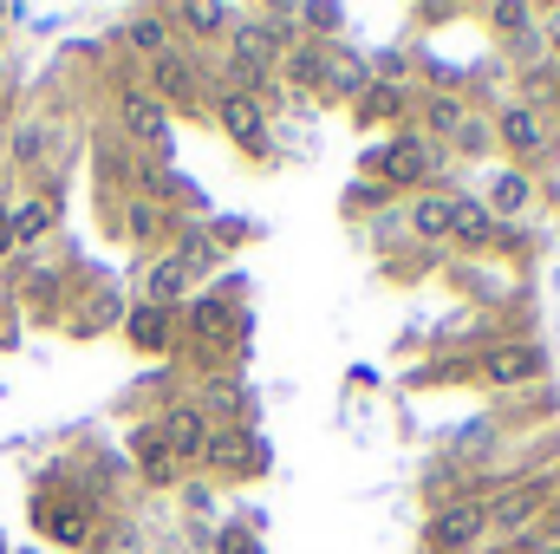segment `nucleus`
<instances>
[{
  "label": "nucleus",
  "mask_w": 560,
  "mask_h": 554,
  "mask_svg": "<svg viewBox=\"0 0 560 554\" xmlns=\"http://www.w3.org/2000/svg\"><path fill=\"white\" fill-rule=\"evenodd\" d=\"M125 125L138 131V138H163V99H150V92H125Z\"/></svg>",
  "instance_id": "nucleus-10"
},
{
  "label": "nucleus",
  "mask_w": 560,
  "mask_h": 554,
  "mask_svg": "<svg viewBox=\"0 0 560 554\" xmlns=\"http://www.w3.org/2000/svg\"><path fill=\"white\" fill-rule=\"evenodd\" d=\"M183 20L196 33H215V26H229V7H183Z\"/></svg>",
  "instance_id": "nucleus-21"
},
{
  "label": "nucleus",
  "mask_w": 560,
  "mask_h": 554,
  "mask_svg": "<svg viewBox=\"0 0 560 554\" xmlns=\"http://www.w3.org/2000/svg\"><path fill=\"white\" fill-rule=\"evenodd\" d=\"M372 170H385L398 189H411V183H423V176H430V150H423L418 138H398L392 150H378V157H372Z\"/></svg>",
  "instance_id": "nucleus-5"
},
{
  "label": "nucleus",
  "mask_w": 560,
  "mask_h": 554,
  "mask_svg": "<svg viewBox=\"0 0 560 554\" xmlns=\"http://www.w3.org/2000/svg\"><path fill=\"white\" fill-rule=\"evenodd\" d=\"M222 125H229V138H242V143L268 138V112H261L255 92H229V99H222Z\"/></svg>",
  "instance_id": "nucleus-6"
},
{
  "label": "nucleus",
  "mask_w": 560,
  "mask_h": 554,
  "mask_svg": "<svg viewBox=\"0 0 560 554\" xmlns=\"http://www.w3.org/2000/svg\"><path fill=\"white\" fill-rule=\"evenodd\" d=\"M7 249H13V229H7V222H0V255H7Z\"/></svg>",
  "instance_id": "nucleus-24"
},
{
  "label": "nucleus",
  "mask_w": 560,
  "mask_h": 554,
  "mask_svg": "<svg viewBox=\"0 0 560 554\" xmlns=\"http://www.w3.org/2000/svg\"><path fill=\"white\" fill-rule=\"evenodd\" d=\"M183 275H189L183 262H156V268H150V280H143L150 307H170V300H176V287H183Z\"/></svg>",
  "instance_id": "nucleus-13"
},
{
  "label": "nucleus",
  "mask_w": 560,
  "mask_h": 554,
  "mask_svg": "<svg viewBox=\"0 0 560 554\" xmlns=\"http://www.w3.org/2000/svg\"><path fill=\"white\" fill-rule=\"evenodd\" d=\"M430 131H463V99H430Z\"/></svg>",
  "instance_id": "nucleus-18"
},
{
  "label": "nucleus",
  "mask_w": 560,
  "mask_h": 554,
  "mask_svg": "<svg viewBox=\"0 0 560 554\" xmlns=\"http://www.w3.org/2000/svg\"><path fill=\"white\" fill-rule=\"evenodd\" d=\"M463 249H489L495 242V209H482V203H456V229H450Z\"/></svg>",
  "instance_id": "nucleus-9"
},
{
  "label": "nucleus",
  "mask_w": 560,
  "mask_h": 554,
  "mask_svg": "<svg viewBox=\"0 0 560 554\" xmlns=\"http://www.w3.org/2000/svg\"><path fill=\"white\" fill-rule=\"evenodd\" d=\"M495 138L509 143V150H522V157L548 143V138H541V118H535L528 105H509V112H502V125H495Z\"/></svg>",
  "instance_id": "nucleus-8"
},
{
  "label": "nucleus",
  "mask_w": 560,
  "mask_h": 554,
  "mask_svg": "<svg viewBox=\"0 0 560 554\" xmlns=\"http://www.w3.org/2000/svg\"><path fill=\"white\" fill-rule=\"evenodd\" d=\"M156 92H163V99H189V92H196V72L163 53V59H156Z\"/></svg>",
  "instance_id": "nucleus-14"
},
{
  "label": "nucleus",
  "mask_w": 560,
  "mask_h": 554,
  "mask_svg": "<svg viewBox=\"0 0 560 554\" xmlns=\"http://www.w3.org/2000/svg\"><path fill=\"white\" fill-rule=\"evenodd\" d=\"M385 112H398V92H372V99L359 105V118H385Z\"/></svg>",
  "instance_id": "nucleus-23"
},
{
  "label": "nucleus",
  "mask_w": 560,
  "mask_h": 554,
  "mask_svg": "<svg viewBox=\"0 0 560 554\" xmlns=\"http://www.w3.org/2000/svg\"><path fill=\"white\" fill-rule=\"evenodd\" d=\"M156 437H163L170 457H202V450H209V424H202V412H189V405H176V412L163 417Z\"/></svg>",
  "instance_id": "nucleus-3"
},
{
  "label": "nucleus",
  "mask_w": 560,
  "mask_h": 554,
  "mask_svg": "<svg viewBox=\"0 0 560 554\" xmlns=\"http://www.w3.org/2000/svg\"><path fill=\"white\" fill-rule=\"evenodd\" d=\"M482 529H489V509H482V503H450V509H436V522H430V554H463Z\"/></svg>",
  "instance_id": "nucleus-1"
},
{
  "label": "nucleus",
  "mask_w": 560,
  "mask_h": 554,
  "mask_svg": "<svg viewBox=\"0 0 560 554\" xmlns=\"http://www.w3.org/2000/svg\"><path fill=\"white\" fill-rule=\"evenodd\" d=\"M138 457H143V476H150V483H170L176 457L163 450V437H156V430H143V437H138Z\"/></svg>",
  "instance_id": "nucleus-15"
},
{
  "label": "nucleus",
  "mask_w": 560,
  "mask_h": 554,
  "mask_svg": "<svg viewBox=\"0 0 560 554\" xmlns=\"http://www.w3.org/2000/svg\"><path fill=\"white\" fill-rule=\"evenodd\" d=\"M46 529H52L59 542H79V535H85V516H79V509H72V516L59 509V516H46Z\"/></svg>",
  "instance_id": "nucleus-22"
},
{
  "label": "nucleus",
  "mask_w": 560,
  "mask_h": 554,
  "mask_svg": "<svg viewBox=\"0 0 560 554\" xmlns=\"http://www.w3.org/2000/svg\"><path fill=\"white\" fill-rule=\"evenodd\" d=\"M131 339H138L143 353H163V339H170V313L143 300L138 313H131Z\"/></svg>",
  "instance_id": "nucleus-11"
},
{
  "label": "nucleus",
  "mask_w": 560,
  "mask_h": 554,
  "mask_svg": "<svg viewBox=\"0 0 560 554\" xmlns=\"http://www.w3.org/2000/svg\"><path fill=\"white\" fill-rule=\"evenodd\" d=\"M163 39H170V33H163V20H138V26H131V46L156 53V59H163Z\"/></svg>",
  "instance_id": "nucleus-20"
},
{
  "label": "nucleus",
  "mask_w": 560,
  "mask_h": 554,
  "mask_svg": "<svg viewBox=\"0 0 560 554\" xmlns=\"http://www.w3.org/2000/svg\"><path fill=\"white\" fill-rule=\"evenodd\" d=\"M555 59H560V26H555Z\"/></svg>",
  "instance_id": "nucleus-25"
},
{
  "label": "nucleus",
  "mask_w": 560,
  "mask_h": 554,
  "mask_svg": "<svg viewBox=\"0 0 560 554\" xmlns=\"http://www.w3.org/2000/svg\"><path fill=\"white\" fill-rule=\"evenodd\" d=\"M489 189H495V196H489V203H495V209H502V216H515V209H528V196H535V183H528V176H522V170H502V176H495V183H489Z\"/></svg>",
  "instance_id": "nucleus-12"
},
{
  "label": "nucleus",
  "mask_w": 560,
  "mask_h": 554,
  "mask_svg": "<svg viewBox=\"0 0 560 554\" xmlns=\"http://www.w3.org/2000/svg\"><path fill=\"white\" fill-rule=\"evenodd\" d=\"M541 503H548V483H509L495 503H482L489 509V522L495 529H528L535 516H541Z\"/></svg>",
  "instance_id": "nucleus-2"
},
{
  "label": "nucleus",
  "mask_w": 560,
  "mask_h": 554,
  "mask_svg": "<svg viewBox=\"0 0 560 554\" xmlns=\"http://www.w3.org/2000/svg\"><path fill=\"white\" fill-rule=\"evenodd\" d=\"M482 379L489 385H528V379H541V353L535 346H495L482 359Z\"/></svg>",
  "instance_id": "nucleus-4"
},
{
  "label": "nucleus",
  "mask_w": 560,
  "mask_h": 554,
  "mask_svg": "<svg viewBox=\"0 0 560 554\" xmlns=\"http://www.w3.org/2000/svg\"><path fill=\"white\" fill-rule=\"evenodd\" d=\"M46 222H52V203H26V209H20V216L7 222V229H13V242H33V235H39Z\"/></svg>",
  "instance_id": "nucleus-16"
},
{
  "label": "nucleus",
  "mask_w": 560,
  "mask_h": 554,
  "mask_svg": "<svg viewBox=\"0 0 560 554\" xmlns=\"http://www.w3.org/2000/svg\"><path fill=\"white\" fill-rule=\"evenodd\" d=\"M235 53H242V59H255V66H261V59H268V53H275V33H268V26H242V33H235Z\"/></svg>",
  "instance_id": "nucleus-17"
},
{
  "label": "nucleus",
  "mask_w": 560,
  "mask_h": 554,
  "mask_svg": "<svg viewBox=\"0 0 560 554\" xmlns=\"http://www.w3.org/2000/svg\"><path fill=\"white\" fill-rule=\"evenodd\" d=\"M411 229H418V242H450V229H456V203H450V196H423L418 209H411Z\"/></svg>",
  "instance_id": "nucleus-7"
},
{
  "label": "nucleus",
  "mask_w": 560,
  "mask_h": 554,
  "mask_svg": "<svg viewBox=\"0 0 560 554\" xmlns=\"http://www.w3.org/2000/svg\"><path fill=\"white\" fill-rule=\"evenodd\" d=\"M196 333L222 339V333H229V307H222V300H202V307H196Z\"/></svg>",
  "instance_id": "nucleus-19"
}]
</instances>
